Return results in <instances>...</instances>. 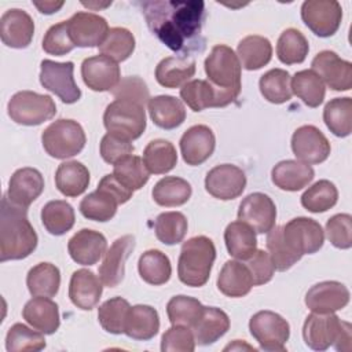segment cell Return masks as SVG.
Wrapping results in <instances>:
<instances>
[{"label": "cell", "instance_id": "1", "mask_svg": "<svg viewBox=\"0 0 352 352\" xmlns=\"http://www.w3.org/2000/svg\"><path fill=\"white\" fill-rule=\"evenodd\" d=\"M148 29L168 48L187 56L201 52L205 40L201 34L205 21V3L201 0H154L139 3Z\"/></svg>", "mask_w": 352, "mask_h": 352}, {"label": "cell", "instance_id": "2", "mask_svg": "<svg viewBox=\"0 0 352 352\" xmlns=\"http://www.w3.org/2000/svg\"><path fill=\"white\" fill-rule=\"evenodd\" d=\"M37 234L28 219V209L14 205L7 195L0 210V260H22L37 246Z\"/></svg>", "mask_w": 352, "mask_h": 352}, {"label": "cell", "instance_id": "3", "mask_svg": "<svg viewBox=\"0 0 352 352\" xmlns=\"http://www.w3.org/2000/svg\"><path fill=\"white\" fill-rule=\"evenodd\" d=\"M351 330V323L341 320L334 312H312L305 318L302 337L305 344L314 351H326L334 345L337 351L349 352L352 346Z\"/></svg>", "mask_w": 352, "mask_h": 352}, {"label": "cell", "instance_id": "4", "mask_svg": "<svg viewBox=\"0 0 352 352\" xmlns=\"http://www.w3.org/2000/svg\"><path fill=\"white\" fill-rule=\"evenodd\" d=\"M216 258V248L210 238L205 235L192 236L180 249L177 261V275L182 283L191 287L204 286Z\"/></svg>", "mask_w": 352, "mask_h": 352}, {"label": "cell", "instance_id": "5", "mask_svg": "<svg viewBox=\"0 0 352 352\" xmlns=\"http://www.w3.org/2000/svg\"><path fill=\"white\" fill-rule=\"evenodd\" d=\"M41 142L48 155L56 160H66L81 153L87 138L77 121L60 118L43 131Z\"/></svg>", "mask_w": 352, "mask_h": 352}, {"label": "cell", "instance_id": "6", "mask_svg": "<svg viewBox=\"0 0 352 352\" xmlns=\"http://www.w3.org/2000/svg\"><path fill=\"white\" fill-rule=\"evenodd\" d=\"M204 66L208 81L212 85L220 91L239 96L242 66L232 48L224 44L214 45L205 59Z\"/></svg>", "mask_w": 352, "mask_h": 352}, {"label": "cell", "instance_id": "7", "mask_svg": "<svg viewBox=\"0 0 352 352\" xmlns=\"http://www.w3.org/2000/svg\"><path fill=\"white\" fill-rule=\"evenodd\" d=\"M103 124L107 132L120 135L128 140H135L140 138L146 129L144 106L129 100L116 99L106 107Z\"/></svg>", "mask_w": 352, "mask_h": 352}, {"label": "cell", "instance_id": "8", "mask_svg": "<svg viewBox=\"0 0 352 352\" xmlns=\"http://www.w3.org/2000/svg\"><path fill=\"white\" fill-rule=\"evenodd\" d=\"M7 109L12 121L26 126L40 125L56 114L54 99L33 91H19L12 95Z\"/></svg>", "mask_w": 352, "mask_h": 352}, {"label": "cell", "instance_id": "9", "mask_svg": "<svg viewBox=\"0 0 352 352\" xmlns=\"http://www.w3.org/2000/svg\"><path fill=\"white\" fill-rule=\"evenodd\" d=\"M249 330L253 338L264 351H285L290 336V326L279 314L258 311L249 320Z\"/></svg>", "mask_w": 352, "mask_h": 352}, {"label": "cell", "instance_id": "10", "mask_svg": "<svg viewBox=\"0 0 352 352\" xmlns=\"http://www.w3.org/2000/svg\"><path fill=\"white\" fill-rule=\"evenodd\" d=\"M73 62L41 60L40 84L50 92L55 94L63 103L72 104L81 98V91L74 81Z\"/></svg>", "mask_w": 352, "mask_h": 352}, {"label": "cell", "instance_id": "11", "mask_svg": "<svg viewBox=\"0 0 352 352\" xmlns=\"http://www.w3.org/2000/svg\"><path fill=\"white\" fill-rule=\"evenodd\" d=\"M282 236L287 248L300 258L316 253L324 242L320 224L309 217H296L282 226Z\"/></svg>", "mask_w": 352, "mask_h": 352}, {"label": "cell", "instance_id": "12", "mask_svg": "<svg viewBox=\"0 0 352 352\" xmlns=\"http://www.w3.org/2000/svg\"><path fill=\"white\" fill-rule=\"evenodd\" d=\"M301 18L312 33L330 37L341 25L342 8L336 0H307L301 6Z\"/></svg>", "mask_w": 352, "mask_h": 352}, {"label": "cell", "instance_id": "13", "mask_svg": "<svg viewBox=\"0 0 352 352\" xmlns=\"http://www.w3.org/2000/svg\"><path fill=\"white\" fill-rule=\"evenodd\" d=\"M312 69L333 91H348L352 88V65L340 58L334 51L324 50L316 54L311 63Z\"/></svg>", "mask_w": 352, "mask_h": 352}, {"label": "cell", "instance_id": "14", "mask_svg": "<svg viewBox=\"0 0 352 352\" xmlns=\"http://www.w3.org/2000/svg\"><path fill=\"white\" fill-rule=\"evenodd\" d=\"M246 187L245 172L232 164H221L212 168L205 177L206 191L221 201L238 198Z\"/></svg>", "mask_w": 352, "mask_h": 352}, {"label": "cell", "instance_id": "15", "mask_svg": "<svg viewBox=\"0 0 352 352\" xmlns=\"http://www.w3.org/2000/svg\"><path fill=\"white\" fill-rule=\"evenodd\" d=\"M292 150L298 161L315 165L329 158L331 147L322 131L314 125H302L292 136Z\"/></svg>", "mask_w": 352, "mask_h": 352}, {"label": "cell", "instance_id": "16", "mask_svg": "<svg viewBox=\"0 0 352 352\" xmlns=\"http://www.w3.org/2000/svg\"><path fill=\"white\" fill-rule=\"evenodd\" d=\"M238 220L250 226L257 234H267L275 227L276 206L267 194H249L239 204Z\"/></svg>", "mask_w": 352, "mask_h": 352}, {"label": "cell", "instance_id": "17", "mask_svg": "<svg viewBox=\"0 0 352 352\" xmlns=\"http://www.w3.org/2000/svg\"><path fill=\"white\" fill-rule=\"evenodd\" d=\"M67 29L74 45L82 48L99 47L110 30L103 16L87 11L76 12L67 21Z\"/></svg>", "mask_w": 352, "mask_h": 352}, {"label": "cell", "instance_id": "18", "mask_svg": "<svg viewBox=\"0 0 352 352\" xmlns=\"http://www.w3.org/2000/svg\"><path fill=\"white\" fill-rule=\"evenodd\" d=\"M183 102L192 111H202L208 107H224L232 103L238 96L220 91L208 80H191L180 88Z\"/></svg>", "mask_w": 352, "mask_h": 352}, {"label": "cell", "instance_id": "19", "mask_svg": "<svg viewBox=\"0 0 352 352\" xmlns=\"http://www.w3.org/2000/svg\"><path fill=\"white\" fill-rule=\"evenodd\" d=\"M135 249V236L122 235L117 238L106 250L104 258L99 265V278L107 287L121 283L125 274V261Z\"/></svg>", "mask_w": 352, "mask_h": 352}, {"label": "cell", "instance_id": "20", "mask_svg": "<svg viewBox=\"0 0 352 352\" xmlns=\"http://www.w3.org/2000/svg\"><path fill=\"white\" fill-rule=\"evenodd\" d=\"M81 77L84 84L96 92L111 91L121 80L120 66L104 55L89 56L82 60Z\"/></svg>", "mask_w": 352, "mask_h": 352}, {"label": "cell", "instance_id": "21", "mask_svg": "<svg viewBox=\"0 0 352 352\" xmlns=\"http://www.w3.org/2000/svg\"><path fill=\"white\" fill-rule=\"evenodd\" d=\"M349 302V290L336 280L314 285L305 294V305L316 314H330L342 309Z\"/></svg>", "mask_w": 352, "mask_h": 352}, {"label": "cell", "instance_id": "22", "mask_svg": "<svg viewBox=\"0 0 352 352\" xmlns=\"http://www.w3.org/2000/svg\"><path fill=\"white\" fill-rule=\"evenodd\" d=\"M34 34L32 16L19 8L7 10L0 19V37L3 44L11 48H26Z\"/></svg>", "mask_w": 352, "mask_h": 352}, {"label": "cell", "instance_id": "23", "mask_svg": "<svg viewBox=\"0 0 352 352\" xmlns=\"http://www.w3.org/2000/svg\"><path fill=\"white\" fill-rule=\"evenodd\" d=\"M216 138L206 125H194L188 128L180 139V151L187 165L197 166L204 164L214 151Z\"/></svg>", "mask_w": 352, "mask_h": 352}, {"label": "cell", "instance_id": "24", "mask_svg": "<svg viewBox=\"0 0 352 352\" xmlns=\"http://www.w3.org/2000/svg\"><path fill=\"white\" fill-rule=\"evenodd\" d=\"M44 190V177L34 168H21L15 170L8 183L7 198L16 206L26 208L36 201Z\"/></svg>", "mask_w": 352, "mask_h": 352}, {"label": "cell", "instance_id": "25", "mask_svg": "<svg viewBox=\"0 0 352 352\" xmlns=\"http://www.w3.org/2000/svg\"><path fill=\"white\" fill-rule=\"evenodd\" d=\"M107 241L103 234L89 228L77 231L67 243V250L73 261L81 265H94L106 253Z\"/></svg>", "mask_w": 352, "mask_h": 352}, {"label": "cell", "instance_id": "26", "mask_svg": "<svg viewBox=\"0 0 352 352\" xmlns=\"http://www.w3.org/2000/svg\"><path fill=\"white\" fill-rule=\"evenodd\" d=\"M103 283L89 270H77L73 272L69 283V297L72 302L84 311H91L100 300Z\"/></svg>", "mask_w": 352, "mask_h": 352}, {"label": "cell", "instance_id": "27", "mask_svg": "<svg viewBox=\"0 0 352 352\" xmlns=\"http://www.w3.org/2000/svg\"><path fill=\"white\" fill-rule=\"evenodd\" d=\"M22 316L33 329L44 334H54L60 324L58 304L50 297L34 296L25 304Z\"/></svg>", "mask_w": 352, "mask_h": 352}, {"label": "cell", "instance_id": "28", "mask_svg": "<svg viewBox=\"0 0 352 352\" xmlns=\"http://www.w3.org/2000/svg\"><path fill=\"white\" fill-rule=\"evenodd\" d=\"M315 176L311 165L298 160H286L278 162L271 172L272 183L285 191H298L307 187Z\"/></svg>", "mask_w": 352, "mask_h": 352}, {"label": "cell", "instance_id": "29", "mask_svg": "<svg viewBox=\"0 0 352 352\" xmlns=\"http://www.w3.org/2000/svg\"><path fill=\"white\" fill-rule=\"evenodd\" d=\"M230 329L228 315L216 307H204L201 316L192 326L195 344L210 345L223 337Z\"/></svg>", "mask_w": 352, "mask_h": 352}, {"label": "cell", "instance_id": "30", "mask_svg": "<svg viewBox=\"0 0 352 352\" xmlns=\"http://www.w3.org/2000/svg\"><path fill=\"white\" fill-rule=\"evenodd\" d=\"M160 330V316L158 312L150 305H133L129 307L124 334L138 341L151 340Z\"/></svg>", "mask_w": 352, "mask_h": 352}, {"label": "cell", "instance_id": "31", "mask_svg": "<svg viewBox=\"0 0 352 352\" xmlns=\"http://www.w3.org/2000/svg\"><path fill=\"white\" fill-rule=\"evenodd\" d=\"M253 287V279L246 264L236 260H228L223 265L219 278L217 289L227 297H243Z\"/></svg>", "mask_w": 352, "mask_h": 352}, {"label": "cell", "instance_id": "32", "mask_svg": "<svg viewBox=\"0 0 352 352\" xmlns=\"http://www.w3.org/2000/svg\"><path fill=\"white\" fill-rule=\"evenodd\" d=\"M148 114L153 122L162 129H175L186 120V109L180 99L170 95L150 98Z\"/></svg>", "mask_w": 352, "mask_h": 352}, {"label": "cell", "instance_id": "33", "mask_svg": "<svg viewBox=\"0 0 352 352\" xmlns=\"http://www.w3.org/2000/svg\"><path fill=\"white\" fill-rule=\"evenodd\" d=\"M195 74V60L190 56H168L155 67V80L165 88L183 87Z\"/></svg>", "mask_w": 352, "mask_h": 352}, {"label": "cell", "instance_id": "34", "mask_svg": "<svg viewBox=\"0 0 352 352\" xmlns=\"http://www.w3.org/2000/svg\"><path fill=\"white\" fill-rule=\"evenodd\" d=\"M224 241L230 256L238 260H249L257 250L256 231L246 223L236 220L227 226Z\"/></svg>", "mask_w": 352, "mask_h": 352}, {"label": "cell", "instance_id": "35", "mask_svg": "<svg viewBox=\"0 0 352 352\" xmlns=\"http://www.w3.org/2000/svg\"><path fill=\"white\" fill-rule=\"evenodd\" d=\"M89 184V170L78 161L62 162L55 172V186L65 197L81 195Z\"/></svg>", "mask_w": 352, "mask_h": 352}, {"label": "cell", "instance_id": "36", "mask_svg": "<svg viewBox=\"0 0 352 352\" xmlns=\"http://www.w3.org/2000/svg\"><path fill=\"white\" fill-rule=\"evenodd\" d=\"M241 66L246 70H258L272 58V45L267 37L250 34L243 37L236 48Z\"/></svg>", "mask_w": 352, "mask_h": 352}, {"label": "cell", "instance_id": "37", "mask_svg": "<svg viewBox=\"0 0 352 352\" xmlns=\"http://www.w3.org/2000/svg\"><path fill=\"white\" fill-rule=\"evenodd\" d=\"M192 188L190 183L182 177L166 176L155 183L151 195L160 206H180L184 205L191 197Z\"/></svg>", "mask_w": 352, "mask_h": 352}, {"label": "cell", "instance_id": "38", "mask_svg": "<svg viewBox=\"0 0 352 352\" xmlns=\"http://www.w3.org/2000/svg\"><path fill=\"white\" fill-rule=\"evenodd\" d=\"M26 285L32 296L54 297L60 286L59 268L51 263H38L28 272Z\"/></svg>", "mask_w": 352, "mask_h": 352}, {"label": "cell", "instance_id": "39", "mask_svg": "<svg viewBox=\"0 0 352 352\" xmlns=\"http://www.w3.org/2000/svg\"><path fill=\"white\" fill-rule=\"evenodd\" d=\"M138 270L140 278L146 283L154 286L166 283L172 274V265L168 256L157 249H150L139 257Z\"/></svg>", "mask_w": 352, "mask_h": 352}, {"label": "cell", "instance_id": "40", "mask_svg": "<svg viewBox=\"0 0 352 352\" xmlns=\"http://www.w3.org/2000/svg\"><path fill=\"white\" fill-rule=\"evenodd\" d=\"M143 162L150 173L162 175L172 170L177 162L175 146L165 139L151 140L143 151Z\"/></svg>", "mask_w": 352, "mask_h": 352}, {"label": "cell", "instance_id": "41", "mask_svg": "<svg viewBox=\"0 0 352 352\" xmlns=\"http://www.w3.org/2000/svg\"><path fill=\"white\" fill-rule=\"evenodd\" d=\"M323 121L333 135L349 136L352 131V99L349 96L331 99L324 106Z\"/></svg>", "mask_w": 352, "mask_h": 352}, {"label": "cell", "instance_id": "42", "mask_svg": "<svg viewBox=\"0 0 352 352\" xmlns=\"http://www.w3.org/2000/svg\"><path fill=\"white\" fill-rule=\"evenodd\" d=\"M74 209L62 199L47 202L41 209V221L45 230L52 235H63L74 226Z\"/></svg>", "mask_w": 352, "mask_h": 352}, {"label": "cell", "instance_id": "43", "mask_svg": "<svg viewBox=\"0 0 352 352\" xmlns=\"http://www.w3.org/2000/svg\"><path fill=\"white\" fill-rule=\"evenodd\" d=\"M290 87L292 92L308 107H318L322 104L326 95L324 84L314 70L297 72L290 80Z\"/></svg>", "mask_w": 352, "mask_h": 352}, {"label": "cell", "instance_id": "44", "mask_svg": "<svg viewBox=\"0 0 352 352\" xmlns=\"http://www.w3.org/2000/svg\"><path fill=\"white\" fill-rule=\"evenodd\" d=\"M118 205V201L110 192L96 188L81 199L80 212L88 220L109 221L114 217Z\"/></svg>", "mask_w": 352, "mask_h": 352}, {"label": "cell", "instance_id": "45", "mask_svg": "<svg viewBox=\"0 0 352 352\" xmlns=\"http://www.w3.org/2000/svg\"><path fill=\"white\" fill-rule=\"evenodd\" d=\"M309 51V44L305 36L293 28L283 30L276 43L278 59L285 65L301 63L305 60Z\"/></svg>", "mask_w": 352, "mask_h": 352}, {"label": "cell", "instance_id": "46", "mask_svg": "<svg viewBox=\"0 0 352 352\" xmlns=\"http://www.w3.org/2000/svg\"><path fill=\"white\" fill-rule=\"evenodd\" d=\"M290 74L283 69H271L264 73L258 81L260 92L271 103L280 104L292 99Z\"/></svg>", "mask_w": 352, "mask_h": 352}, {"label": "cell", "instance_id": "47", "mask_svg": "<svg viewBox=\"0 0 352 352\" xmlns=\"http://www.w3.org/2000/svg\"><path fill=\"white\" fill-rule=\"evenodd\" d=\"M113 175L120 183L132 191L142 188L150 177V172L146 168L143 160L132 154L121 158L114 164Z\"/></svg>", "mask_w": 352, "mask_h": 352}, {"label": "cell", "instance_id": "48", "mask_svg": "<svg viewBox=\"0 0 352 352\" xmlns=\"http://www.w3.org/2000/svg\"><path fill=\"white\" fill-rule=\"evenodd\" d=\"M338 199V191L330 180H319L301 195V205L312 213H322L331 209Z\"/></svg>", "mask_w": 352, "mask_h": 352}, {"label": "cell", "instance_id": "49", "mask_svg": "<svg viewBox=\"0 0 352 352\" xmlns=\"http://www.w3.org/2000/svg\"><path fill=\"white\" fill-rule=\"evenodd\" d=\"M45 348V338L41 331L32 330L23 323L12 324L6 336L8 352H37Z\"/></svg>", "mask_w": 352, "mask_h": 352}, {"label": "cell", "instance_id": "50", "mask_svg": "<svg viewBox=\"0 0 352 352\" xmlns=\"http://www.w3.org/2000/svg\"><path fill=\"white\" fill-rule=\"evenodd\" d=\"M135 50V37L125 28H111L99 45L100 55H104L114 62H122L128 59Z\"/></svg>", "mask_w": 352, "mask_h": 352}, {"label": "cell", "instance_id": "51", "mask_svg": "<svg viewBox=\"0 0 352 352\" xmlns=\"http://www.w3.org/2000/svg\"><path fill=\"white\" fill-rule=\"evenodd\" d=\"M187 219L180 212H164L158 214L154 223L155 236L165 245L182 242L187 232Z\"/></svg>", "mask_w": 352, "mask_h": 352}, {"label": "cell", "instance_id": "52", "mask_svg": "<svg viewBox=\"0 0 352 352\" xmlns=\"http://www.w3.org/2000/svg\"><path fill=\"white\" fill-rule=\"evenodd\" d=\"M204 305L194 297L175 296L168 301L166 314L172 324L187 326L192 329L198 318L201 316Z\"/></svg>", "mask_w": 352, "mask_h": 352}, {"label": "cell", "instance_id": "53", "mask_svg": "<svg viewBox=\"0 0 352 352\" xmlns=\"http://www.w3.org/2000/svg\"><path fill=\"white\" fill-rule=\"evenodd\" d=\"M129 307V302L122 297L104 301L98 309V319L103 330L111 334H122Z\"/></svg>", "mask_w": 352, "mask_h": 352}, {"label": "cell", "instance_id": "54", "mask_svg": "<svg viewBox=\"0 0 352 352\" xmlns=\"http://www.w3.org/2000/svg\"><path fill=\"white\" fill-rule=\"evenodd\" d=\"M267 249L276 271H286L293 267L300 257L296 256L286 245L282 236V226H275L267 232Z\"/></svg>", "mask_w": 352, "mask_h": 352}, {"label": "cell", "instance_id": "55", "mask_svg": "<svg viewBox=\"0 0 352 352\" xmlns=\"http://www.w3.org/2000/svg\"><path fill=\"white\" fill-rule=\"evenodd\" d=\"M74 43L69 34L67 21H62L56 25H52L43 38V50L55 56H62L69 54L74 48Z\"/></svg>", "mask_w": 352, "mask_h": 352}, {"label": "cell", "instance_id": "56", "mask_svg": "<svg viewBox=\"0 0 352 352\" xmlns=\"http://www.w3.org/2000/svg\"><path fill=\"white\" fill-rule=\"evenodd\" d=\"M195 349L194 333L187 326L172 324L161 338L162 352H192Z\"/></svg>", "mask_w": 352, "mask_h": 352}, {"label": "cell", "instance_id": "57", "mask_svg": "<svg viewBox=\"0 0 352 352\" xmlns=\"http://www.w3.org/2000/svg\"><path fill=\"white\" fill-rule=\"evenodd\" d=\"M326 235L330 243L338 249L352 246V217L348 213H338L326 223Z\"/></svg>", "mask_w": 352, "mask_h": 352}, {"label": "cell", "instance_id": "58", "mask_svg": "<svg viewBox=\"0 0 352 352\" xmlns=\"http://www.w3.org/2000/svg\"><path fill=\"white\" fill-rule=\"evenodd\" d=\"M110 92L116 99L135 102L142 106H144L150 100V92H148L147 84L136 76L121 78L120 82Z\"/></svg>", "mask_w": 352, "mask_h": 352}, {"label": "cell", "instance_id": "59", "mask_svg": "<svg viewBox=\"0 0 352 352\" xmlns=\"http://www.w3.org/2000/svg\"><path fill=\"white\" fill-rule=\"evenodd\" d=\"M100 155L103 158L104 162L114 165L117 161H120L121 158L129 155L133 153V144L131 143V140L107 132L102 140H100Z\"/></svg>", "mask_w": 352, "mask_h": 352}, {"label": "cell", "instance_id": "60", "mask_svg": "<svg viewBox=\"0 0 352 352\" xmlns=\"http://www.w3.org/2000/svg\"><path fill=\"white\" fill-rule=\"evenodd\" d=\"M246 265L250 271L253 286H260L268 283L275 272V267L271 261V257L264 250H256L254 254L246 260Z\"/></svg>", "mask_w": 352, "mask_h": 352}, {"label": "cell", "instance_id": "61", "mask_svg": "<svg viewBox=\"0 0 352 352\" xmlns=\"http://www.w3.org/2000/svg\"><path fill=\"white\" fill-rule=\"evenodd\" d=\"M98 188H102L110 192L118 201L120 205L128 202L133 195V191L125 187L122 183H120L113 173L103 176L98 184Z\"/></svg>", "mask_w": 352, "mask_h": 352}, {"label": "cell", "instance_id": "62", "mask_svg": "<svg viewBox=\"0 0 352 352\" xmlns=\"http://www.w3.org/2000/svg\"><path fill=\"white\" fill-rule=\"evenodd\" d=\"M65 1H33V6L37 7V10L41 14H54L56 11H59L63 7Z\"/></svg>", "mask_w": 352, "mask_h": 352}, {"label": "cell", "instance_id": "63", "mask_svg": "<svg viewBox=\"0 0 352 352\" xmlns=\"http://www.w3.org/2000/svg\"><path fill=\"white\" fill-rule=\"evenodd\" d=\"M249 349V351H256L253 346H250V345H248V344H243L242 342V345H241V341L239 340H235V342L234 344H230V345H227L226 348H224V351H228V349Z\"/></svg>", "mask_w": 352, "mask_h": 352}]
</instances>
